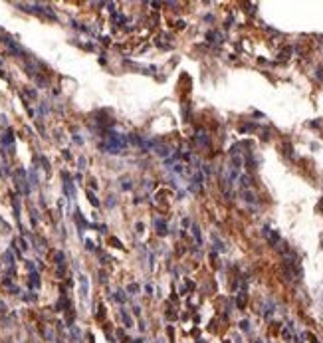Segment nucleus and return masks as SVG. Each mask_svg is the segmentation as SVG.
Here are the masks:
<instances>
[{
    "mask_svg": "<svg viewBox=\"0 0 323 343\" xmlns=\"http://www.w3.org/2000/svg\"><path fill=\"white\" fill-rule=\"evenodd\" d=\"M242 185H244V187H248V185H250V177H242Z\"/></svg>",
    "mask_w": 323,
    "mask_h": 343,
    "instance_id": "nucleus-2",
    "label": "nucleus"
},
{
    "mask_svg": "<svg viewBox=\"0 0 323 343\" xmlns=\"http://www.w3.org/2000/svg\"><path fill=\"white\" fill-rule=\"evenodd\" d=\"M244 196H246V200H248V203H254V200H256V196H254L252 193H244Z\"/></svg>",
    "mask_w": 323,
    "mask_h": 343,
    "instance_id": "nucleus-1",
    "label": "nucleus"
}]
</instances>
